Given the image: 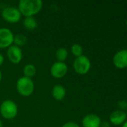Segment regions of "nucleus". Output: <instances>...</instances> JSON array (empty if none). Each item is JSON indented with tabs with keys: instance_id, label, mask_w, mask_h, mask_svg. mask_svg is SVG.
<instances>
[{
	"instance_id": "f257e3e1",
	"label": "nucleus",
	"mask_w": 127,
	"mask_h": 127,
	"mask_svg": "<svg viewBox=\"0 0 127 127\" xmlns=\"http://www.w3.org/2000/svg\"><path fill=\"white\" fill-rule=\"evenodd\" d=\"M18 5V10L21 15L29 17L33 16L40 11L43 2L41 0H20Z\"/></svg>"
},
{
	"instance_id": "f03ea898",
	"label": "nucleus",
	"mask_w": 127,
	"mask_h": 127,
	"mask_svg": "<svg viewBox=\"0 0 127 127\" xmlns=\"http://www.w3.org/2000/svg\"><path fill=\"white\" fill-rule=\"evenodd\" d=\"M34 89V84L31 78L22 77L16 82V90L23 97L30 96L33 93Z\"/></svg>"
},
{
	"instance_id": "7ed1b4c3",
	"label": "nucleus",
	"mask_w": 127,
	"mask_h": 127,
	"mask_svg": "<svg viewBox=\"0 0 127 127\" xmlns=\"http://www.w3.org/2000/svg\"><path fill=\"white\" fill-rule=\"evenodd\" d=\"M0 112L1 116L7 120L13 119L18 112V108L15 102L11 100H5L0 106Z\"/></svg>"
},
{
	"instance_id": "20e7f679",
	"label": "nucleus",
	"mask_w": 127,
	"mask_h": 127,
	"mask_svg": "<svg viewBox=\"0 0 127 127\" xmlns=\"http://www.w3.org/2000/svg\"><path fill=\"white\" fill-rule=\"evenodd\" d=\"M91 61L88 57L82 55L76 58L73 62V68L75 71L81 75L86 74L91 69Z\"/></svg>"
},
{
	"instance_id": "39448f33",
	"label": "nucleus",
	"mask_w": 127,
	"mask_h": 127,
	"mask_svg": "<svg viewBox=\"0 0 127 127\" xmlns=\"http://www.w3.org/2000/svg\"><path fill=\"white\" fill-rule=\"evenodd\" d=\"M21 13L18 8L14 7H7L1 11L2 18L7 22L16 23L21 19Z\"/></svg>"
},
{
	"instance_id": "423d86ee",
	"label": "nucleus",
	"mask_w": 127,
	"mask_h": 127,
	"mask_svg": "<svg viewBox=\"0 0 127 127\" xmlns=\"http://www.w3.org/2000/svg\"><path fill=\"white\" fill-rule=\"evenodd\" d=\"M13 33L7 28H0V48H9L13 42Z\"/></svg>"
},
{
	"instance_id": "0eeeda50",
	"label": "nucleus",
	"mask_w": 127,
	"mask_h": 127,
	"mask_svg": "<svg viewBox=\"0 0 127 127\" xmlns=\"http://www.w3.org/2000/svg\"><path fill=\"white\" fill-rule=\"evenodd\" d=\"M67 71L68 68L67 64L62 62H56L53 63L50 69L51 75L56 79H61L64 77L67 74Z\"/></svg>"
},
{
	"instance_id": "6e6552de",
	"label": "nucleus",
	"mask_w": 127,
	"mask_h": 127,
	"mask_svg": "<svg viewBox=\"0 0 127 127\" xmlns=\"http://www.w3.org/2000/svg\"><path fill=\"white\" fill-rule=\"evenodd\" d=\"M7 55L8 60L13 64H18L20 63L22 58V52L21 48L15 45H12L7 48Z\"/></svg>"
},
{
	"instance_id": "1a4fd4ad",
	"label": "nucleus",
	"mask_w": 127,
	"mask_h": 127,
	"mask_svg": "<svg viewBox=\"0 0 127 127\" xmlns=\"http://www.w3.org/2000/svg\"><path fill=\"white\" fill-rule=\"evenodd\" d=\"M113 63L116 68L123 69L127 67V49L118 51L113 57Z\"/></svg>"
},
{
	"instance_id": "9d476101",
	"label": "nucleus",
	"mask_w": 127,
	"mask_h": 127,
	"mask_svg": "<svg viewBox=\"0 0 127 127\" xmlns=\"http://www.w3.org/2000/svg\"><path fill=\"white\" fill-rule=\"evenodd\" d=\"M82 126L84 127H100L101 119L96 115H88L82 119Z\"/></svg>"
},
{
	"instance_id": "9b49d317",
	"label": "nucleus",
	"mask_w": 127,
	"mask_h": 127,
	"mask_svg": "<svg viewBox=\"0 0 127 127\" xmlns=\"http://www.w3.org/2000/svg\"><path fill=\"white\" fill-rule=\"evenodd\" d=\"M127 117V114L121 110H116L110 115L109 121L113 125L118 126L123 124L125 122Z\"/></svg>"
},
{
	"instance_id": "f8f14e48",
	"label": "nucleus",
	"mask_w": 127,
	"mask_h": 127,
	"mask_svg": "<svg viewBox=\"0 0 127 127\" xmlns=\"http://www.w3.org/2000/svg\"><path fill=\"white\" fill-rule=\"evenodd\" d=\"M52 95L56 100L61 101L66 96V89L61 85H56L53 87L52 91Z\"/></svg>"
},
{
	"instance_id": "ddd939ff",
	"label": "nucleus",
	"mask_w": 127,
	"mask_h": 127,
	"mask_svg": "<svg viewBox=\"0 0 127 127\" xmlns=\"http://www.w3.org/2000/svg\"><path fill=\"white\" fill-rule=\"evenodd\" d=\"M23 26L26 29H28L29 31H32L37 28V22L33 16L25 17L23 20Z\"/></svg>"
},
{
	"instance_id": "4468645a",
	"label": "nucleus",
	"mask_w": 127,
	"mask_h": 127,
	"mask_svg": "<svg viewBox=\"0 0 127 127\" xmlns=\"http://www.w3.org/2000/svg\"><path fill=\"white\" fill-rule=\"evenodd\" d=\"M68 57V52L64 48H58L55 51V57L58 60V62L64 63Z\"/></svg>"
},
{
	"instance_id": "2eb2a0df",
	"label": "nucleus",
	"mask_w": 127,
	"mask_h": 127,
	"mask_svg": "<svg viewBox=\"0 0 127 127\" xmlns=\"http://www.w3.org/2000/svg\"><path fill=\"white\" fill-rule=\"evenodd\" d=\"M36 72H37V69L33 64H27L23 68L24 77L31 78L36 74Z\"/></svg>"
},
{
	"instance_id": "dca6fc26",
	"label": "nucleus",
	"mask_w": 127,
	"mask_h": 127,
	"mask_svg": "<svg viewBox=\"0 0 127 127\" xmlns=\"http://www.w3.org/2000/svg\"><path fill=\"white\" fill-rule=\"evenodd\" d=\"M27 42V38L23 34H16L13 36V42L16 46H22Z\"/></svg>"
},
{
	"instance_id": "f3484780",
	"label": "nucleus",
	"mask_w": 127,
	"mask_h": 127,
	"mask_svg": "<svg viewBox=\"0 0 127 127\" xmlns=\"http://www.w3.org/2000/svg\"><path fill=\"white\" fill-rule=\"evenodd\" d=\"M71 52L76 57H80V56L82 55V53H83L82 47L80 45H79V44H74L71 47Z\"/></svg>"
},
{
	"instance_id": "a211bd4d",
	"label": "nucleus",
	"mask_w": 127,
	"mask_h": 127,
	"mask_svg": "<svg viewBox=\"0 0 127 127\" xmlns=\"http://www.w3.org/2000/svg\"><path fill=\"white\" fill-rule=\"evenodd\" d=\"M118 106L121 111L124 112V110H127V100H120L118 103Z\"/></svg>"
},
{
	"instance_id": "6ab92c4d",
	"label": "nucleus",
	"mask_w": 127,
	"mask_h": 127,
	"mask_svg": "<svg viewBox=\"0 0 127 127\" xmlns=\"http://www.w3.org/2000/svg\"><path fill=\"white\" fill-rule=\"evenodd\" d=\"M62 127H80L75 122H67L65 123Z\"/></svg>"
},
{
	"instance_id": "aec40b11",
	"label": "nucleus",
	"mask_w": 127,
	"mask_h": 127,
	"mask_svg": "<svg viewBox=\"0 0 127 127\" xmlns=\"http://www.w3.org/2000/svg\"><path fill=\"white\" fill-rule=\"evenodd\" d=\"M101 127H110V124L109 123L106 122V121H104V122H101Z\"/></svg>"
},
{
	"instance_id": "412c9836",
	"label": "nucleus",
	"mask_w": 127,
	"mask_h": 127,
	"mask_svg": "<svg viewBox=\"0 0 127 127\" xmlns=\"http://www.w3.org/2000/svg\"><path fill=\"white\" fill-rule=\"evenodd\" d=\"M4 60V57H3V55L0 54V66L3 64Z\"/></svg>"
},
{
	"instance_id": "4be33fe9",
	"label": "nucleus",
	"mask_w": 127,
	"mask_h": 127,
	"mask_svg": "<svg viewBox=\"0 0 127 127\" xmlns=\"http://www.w3.org/2000/svg\"><path fill=\"white\" fill-rule=\"evenodd\" d=\"M122 127H127V122H125V123H124V124H123Z\"/></svg>"
},
{
	"instance_id": "5701e85b",
	"label": "nucleus",
	"mask_w": 127,
	"mask_h": 127,
	"mask_svg": "<svg viewBox=\"0 0 127 127\" xmlns=\"http://www.w3.org/2000/svg\"><path fill=\"white\" fill-rule=\"evenodd\" d=\"M1 79H2V74H1V71H0V82H1Z\"/></svg>"
},
{
	"instance_id": "b1692460",
	"label": "nucleus",
	"mask_w": 127,
	"mask_h": 127,
	"mask_svg": "<svg viewBox=\"0 0 127 127\" xmlns=\"http://www.w3.org/2000/svg\"><path fill=\"white\" fill-rule=\"evenodd\" d=\"M0 127H3V126H2V122H1V120H0Z\"/></svg>"
},
{
	"instance_id": "393cba45",
	"label": "nucleus",
	"mask_w": 127,
	"mask_h": 127,
	"mask_svg": "<svg viewBox=\"0 0 127 127\" xmlns=\"http://www.w3.org/2000/svg\"><path fill=\"white\" fill-rule=\"evenodd\" d=\"M126 114H127V113H126Z\"/></svg>"
},
{
	"instance_id": "a878e982",
	"label": "nucleus",
	"mask_w": 127,
	"mask_h": 127,
	"mask_svg": "<svg viewBox=\"0 0 127 127\" xmlns=\"http://www.w3.org/2000/svg\"></svg>"
}]
</instances>
